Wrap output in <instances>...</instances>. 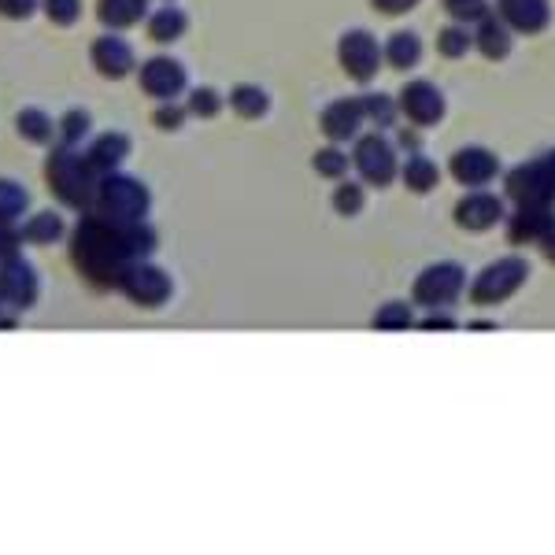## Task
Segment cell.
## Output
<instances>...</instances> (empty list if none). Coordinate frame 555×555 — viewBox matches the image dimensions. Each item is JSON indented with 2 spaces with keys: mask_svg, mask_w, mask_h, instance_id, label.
I'll list each match as a JSON object with an SVG mask.
<instances>
[{
  "mask_svg": "<svg viewBox=\"0 0 555 555\" xmlns=\"http://www.w3.org/2000/svg\"><path fill=\"white\" fill-rule=\"evenodd\" d=\"M70 263L93 289H119L122 274L133 263L119 222H107L96 211H82L78 227L70 230Z\"/></svg>",
  "mask_w": 555,
  "mask_h": 555,
  "instance_id": "obj_1",
  "label": "cell"
},
{
  "mask_svg": "<svg viewBox=\"0 0 555 555\" xmlns=\"http://www.w3.org/2000/svg\"><path fill=\"white\" fill-rule=\"evenodd\" d=\"M44 182H49V193L56 196L64 208L78 211V215L93 211L101 175L89 167V159H86L82 149L52 145L49 159H44Z\"/></svg>",
  "mask_w": 555,
  "mask_h": 555,
  "instance_id": "obj_2",
  "label": "cell"
},
{
  "mask_svg": "<svg viewBox=\"0 0 555 555\" xmlns=\"http://www.w3.org/2000/svg\"><path fill=\"white\" fill-rule=\"evenodd\" d=\"M96 215H104L107 222H141L149 211V190L138 182V178H122V175H104L101 185H96Z\"/></svg>",
  "mask_w": 555,
  "mask_h": 555,
  "instance_id": "obj_3",
  "label": "cell"
},
{
  "mask_svg": "<svg viewBox=\"0 0 555 555\" xmlns=\"http://www.w3.org/2000/svg\"><path fill=\"white\" fill-rule=\"evenodd\" d=\"M38 297H41L38 271H34L20 253L0 259V300L23 315V311L38 308Z\"/></svg>",
  "mask_w": 555,
  "mask_h": 555,
  "instance_id": "obj_4",
  "label": "cell"
},
{
  "mask_svg": "<svg viewBox=\"0 0 555 555\" xmlns=\"http://www.w3.org/2000/svg\"><path fill=\"white\" fill-rule=\"evenodd\" d=\"M89 64L96 67V75L101 78H112V82H119V78H127L133 70V49L127 38H119V34H101L93 44H89Z\"/></svg>",
  "mask_w": 555,
  "mask_h": 555,
  "instance_id": "obj_5",
  "label": "cell"
},
{
  "mask_svg": "<svg viewBox=\"0 0 555 555\" xmlns=\"http://www.w3.org/2000/svg\"><path fill=\"white\" fill-rule=\"evenodd\" d=\"M119 289L127 293L138 308H159V304L167 300V293H171V282H167V274L156 271V267L130 263L119 282Z\"/></svg>",
  "mask_w": 555,
  "mask_h": 555,
  "instance_id": "obj_6",
  "label": "cell"
},
{
  "mask_svg": "<svg viewBox=\"0 0 555 555\" xmlns=\"http://www.w3.org/2000/svg\"><path fill=\"white\" fill-rule=\"evenodd\" d=\"M127 156H130V138H127V133H119V130L101 133V138H93V141H89V149H86L89 167H93L101 178L119 171V164Z\"/></svg>",
  "mask_w": 555,
  "mask_h": 555,
  "instance_id": "obj_7",
  "label": "cell"
},
{
  "mask_svg": "<svg viewBox=\"0 0 555 555\" xmlns=\"http://www.w3.org/2000/svg\"><path fill=\"white\" fill-rule=\"evenodd\" d=\"M15 133H20L26 145L52 149L60 141V122L52 119L49 112H41V107H23V112L15 115Z\"/></svg>",
  "mask_w": 555,
  "mask_h": 555,
  "instance_id": "obj_8",
  "label": "cell"
},
{
  "mask_svg": "<svg viewBox=\"0 0 555 555\" xmlns=\"http://www.w3.org/2000/svg\"><path fill=\"white\" fill-rule=\"evenodd\" d=\"M23 234V245H34V248H49V245H60L67 237V222L60 211L44 208V211H34L30 219L20 227Z\"/></svg>",
  "mask_w": 555,
  "mask_h": 555,
  "instance_id": "obj_9",
  "label": "cell"
},
{
  "mask_svg": "<svg viewBox=\"0 0 555 555\" xmlns=\"http://www.w3.org/2000/svg\"><path fill=\"white\" fill-rule=\"evenodd\" d=\"M182 86H185V75L175 60H149V64L141 67V89H145L149 96L167 101V96H175Z\"/></svg>",
  "mask_w": 555,
  "mask_h": 555,
  "instance_id": "obj_10",
  "label": "cell"
},
{
  "mask_svg": "<svg viewBox=\"0 0 555 555\" xmlns=\"http://www.w3.org/2000/svg\"><path fill=\"white\" fill-rule=\"evenodd\" d=\"M149 12V0H96V20L107 30H127L138 26Z\"/></svg>",
  "mask_w": 555,
  "mask_h": 555,
  "instance_id": "obj_11",
  "label": "cell"
},
{
  "mask_svg": "<svg viewBox=\"0 0 555 555\" xmlns=\"http://www.w3.org/2000/svg\"><path fill=\"white\" fill-rule=\"evenodd\" d=\"M30 208V193L12 178H0V227H15Z\"/></svg>",
  "mask_w": 555,
  "mask_h": 555,
  "instance_id": "obj_12",
  "label": "cell"
},
{
  "mask_svg": "<svg viewBox=\"0 0 555 555\" xmlns=\"http://www.w3.org/2000/svg\"><path fill=\"white\" fill-rule=\"evenodd\" d=\"M56 122H60L56 145H67V149H82V141H89V133H93V119H89V112H82V107H70Z\"/></svg>",
  "mask_w": 555,
  "mask_h": 555,
  "instance_id": "obj_13",
  "label": "cell"
},
{
  "mask_svg": "<svg viewBox=\"0 0 555 555\" xmlns=\"http://www.w3.org/2000/svg\"><path fill=\"white\" fill-rule=\"evenodd\" d=\"M182 30H185V15L178 12V8H159V12L149 20V38L159 41V44L178 41L182 38Z\"/></svg>",
  "mask_w": 555,
  "mask_h": 555,
  "instance_id": "obj_14",
  "label": "cell"
},
{
  "mask_svg": "<svg viewBox=\"0 0 555 555\" xmlns=\"http://www.w3.org/2000/svg\"><path fill=\"white\" fill-rule=\"evenodd\" d=\"M41 12L52 26H75L82 23V0H41Z\"/></svg>",
  "mask_w": 555,
  "mask_h": 555,
  "instance_id": "obj_15",
  "label": "cell"
},
{
  "mask_svg": "<svg viewBox=\"0 0 555 555\" xmlns=\"http://www.w3.org/2000/svg\"><path fill=\"white\" fill-rule=\"evenodd\" d=\"M38 8H41V0H0V20L26 23Z\"/></svg>",
  "mask_w": 555,
  "mask_h": 555,
  "instance_id": "obj_16",
  "label": "cell"
},
{
  "mask_svg": "<svg viewBox=\"0 0 555 555\" xmlns=\"http://www.w3.org/2000/svg\"><path fill=\"white\" fill-rule=\"evenodd\" d=\"M20 245H23L20 227H0V259L12 256V253H20Z\"/></svg>",
  "mask_w": 555,
  "mask_h": 555,
  "instance_id": "obj_17",
  "label": "cell"
},
{
  "mask_svg": "<svg viewBox=\"0 0 555 555\" xmlns=\"http://www.w3.org/2000/svg\"><path fill=\"white\" fill-rule=\"evenodd\" d=\"M234 104H237L245 115H256L259 107H263V93H253V89H241V93L234 96Z\"/></svg>",
  "mask_w": 555,
  "mask_h": 555,
  "instance_id": "obj_18",
  "label": "cell"
},
{
  "mask_svg": "<svg viewBox=\"0 0 555 555\" xmlns=\"http://www.w3.org/2000/svg\"><path fill=\"white\" fill-rule=\"evenodd\" d=\"M215 107H219V101H215L211 89H204V93H193V112L196 115H211Z\"/></svg>",
  "mask_w": 555,
  "mask_h": 555,
  "instance_id": "obj_19",
  "label": "cell"
},
{
  "mask_svg": "<svg viewBox=\"0 0 555 555\" xmlns=\"http://www.w3.org/2000/svg\"><path fill=\"white\" fill-rule=\"evenodd\" d=\"M156 122H159V130H178V122H182V112H178V107H159Z\"/></svg>",
  "mask_w": 555,
  "mask_h": 555,
  "instance_id": "obj_20",
  "label": "cell"
}]
</instances>
